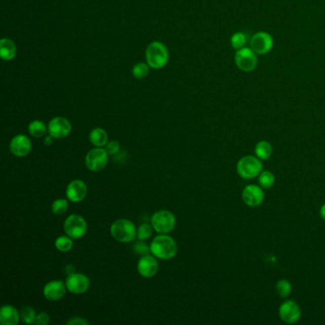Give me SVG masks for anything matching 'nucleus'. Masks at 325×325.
Here are the masks:
<instances>
[{"mask_svg": "<svg viewBox=\"0 0 325 325\" xmlns=\"http://www.w3.org/2000/svg\"><path fill=\"white\" fill-rule=\"evenodd\" d=\"M152 255L156 259L163 260H172L178 254V245L175 239L165 234L155 236L150 245Z\"/></svg>", "mask_w": 325, "mask_h": 325, "instance_id": "f257e3e1", "label": "nucleus"}, {"mask_svg": "<svg viewBox=\"0 0 325 325\" xmlns=\"http://www.w3.org/2000/svg\"><path fill=\"white\" fill-rule=\"evenodd\" d=\"M111 235L114 239L121 243H129L135 240L138 230L135 224L129 220H117L111 226Z\"/></svg>", "mask_w": 325, "mask_h": 325, "instance_id": "f03ea898", "label": "nucleus"}, {"mask_svg": "<svg viewBox=\"0 0 325 325\" xmlns=\"http://www.w3.org/2000/svg\"><path fill=\"white\" fill-rule=\"evenodd\" d=\"M169 53L166 46L159 42H152L146 49V60L148 65L153 69H160L167 64Z\"/></svg>", "mask_w": 325, "mask_h": 325, "instance_id": "7ed1b4c3", "label": "nucleus"}, {"mask_svg": "<svg viewBox=\"0 0 325 325\" xmlns=\"http://www.w3.org/2000/svg\"><path fill=\"white\" fill-rule=\"evenodd\" d=\"M176 223L177 220L175 215L168 210L155 212L151 219V224L158 234L171 233L176 227Z\"/></svg>", "mask_w": 325, "mask_h": 325, "instance_id": "20e7f679", "label": "nucleus"}, {"mask_svg": "<svg viewBox=\"0 0 325 325\" xmlns=\"http://www.w3.org/2000/svg\"><path fill=\"white\" fill-rule=\"evenodd\" d=\"M237 174L243 179H254L260 175L262 170V164L259 158L248 155L242 157L236 165Z\"/></svg>", "mask_w": 325, "mask_h": 325, "instance_id": "39448f33", "label": "nucleus"}, {"mask_svg": "<svg viewBox=\"0 0 325 325\" xmlns=\"http://www.w3.org/2000/svg\"><path fill=\"white\" fill-rule=\"evenodd\" d=\"M66 235L73 239H79L87 232V222L85 219L76 214H73L66 219L64 222Z\"/></svg>", "mask_w": 325, "mask_h": 325, "instance_id": "423d86ee", "label": "nucleus"}, {"mask_svg": "<svg viewBox=\"0 0 325 325\" xmlns=\"http://www.w3.org/2000/svg\"><path fill=\"white\" fill-rule=\"evenodd\" d=\"M108 162V153L102 147H97L92 149L86 154L85 164L90 171L97 172L103 170Z\"/></svg>", "mask_w": 325, "mask_h": 325, "instance_id": "0eeeda50", "label": "nucleus"}, {"mask_svg": "<svg viewBox=\"0 0 325 325\" xmlns=\"http://www.w3.org/2000/svg\"><path fill=\"white\" fill-rule=\"evenodd\" d=\"M255 54L256 53L252 49L248 48L237 50L235 57L237 68L242 72L247 73L254 71L258 64V59Z\"/></svg>", "mask_w": 325, "mask_h": 325, "instance_id": "6e6552de", "label": "nucleus"}, {"mask_svg": "<svg viewBox=\"0 0 325 325\" xmlns=\"http://www.w3.org/2000/svg\"><path fill=\"white\" fill-rule=\"evenodd\" d=\"M89 277L80 273H73L67 276L65 285L67 290L74 295H80L86 292L90 287Z\"/></svg>", "mask_w": 325, "mask_h": 325, "instance_id": "1a4fd4ad", "label": "nucleus"}, {"mask_svg": "<svg viewBox=\"0 0 325 325\" xmlns=\"http://www.w3.org/2000/svg\"><path fill=\"white\" fill-rule=\"evenodd\" d=\"M72 125L70 121L62 116H57L51 119L48 124V133L54 138H64L71 134Z\"/></svg>", "mask_w": 325, "mask_h": 325, "instance_id": "9d476101", "label": "nucleus"}, {"mask_svg": "<svg viewBox=\"0 0 325 325\" xmlns=\"http://www.w3.org/2000/svg\"><path fill=\"white\" fill-rule=\"evenodd\" d=\"M278 314L285 323L293 324L299 321L301 317V311L300 306L295 301H287L280 305Z\"/></svg>", "mask_w": 325, "mask_h": 325, "instance_id": "9b49d317", "label": "nucleus"}, {"mask_svg": "<svg viewBox=\"0 0 325 325\" xmlns=\"http://www.w3.org/2000/svg\"><path fill=\"white\" fill-rule=\"evenodd\" d=\"M251 49L258 55H265L273 47V38L269 33L259 32L253 35L250 41Z\"/></svg>", "mask_w": 325, "mask_h": 325, "instance_id": "f8f14e48", "label": "nucleus"}, {"mask_svg": "<svg viewBox=\"0 0 325 325\" xmlns=\"http://www.w3.org/2000/svg\"><path fill=\"white\" fill-rule=\"evenodd\" d=\"M87 195V185L80 179L72 180L66 188V196L67 198L74 202H80Z\"/></svg>", "mask_w": 325, "mask_h": 325, "instance_id": "ddd939ff", "label": "nucleus"}, {"mask_svg": "<svg viewBox=\"0 0 325 325\" xmlns=\"http://www.w3.org/2000/svg\"><path fill=\"white\" fill-rule=\"evenodd\" d=\"M10 150L12 154L18 157H23L31 153L32 142L24 135H17L11 140Z\"/></svg>", "mask_w": 325, "mask_h": 325, "instance_id": "4468645a", "label": "nucleus"}, {"mask_svg": "<svg viewBox=\"0 0 325 325\" xmlns=\"http://www.w3.org/2000/svg\"><path fill=\"white\" fill-rule=\"evenodd\" d=\"M138 271L139 275L145 278L155 276L158 271V262L154 256H142L138 262Z\"/></svg>", "mask_w": 325, "mask_h": 325, "instance_id": "2eb2a0df", "label": "nucleus"}, {"mask_svg": "<svg viewBox=\"0 0 325 325\" xmlns=\"http://www.w3.org/2000/svg\"><path fill=\"white\" fill-rule=\"evenodd\" d=\"M66 285L60 280L50 281L43 288V296L46 300L57 301L61 300L66 293Z\"/></svg>", "mask_w": 325, "mask_h": 325, "instance_id": "dca6fc26", "label": "nucleus"}, {"mask_svg": "<svg viewBox=\"0 0 325 325\" xmlns=\"http://www.w3.org/2000/svg\"><path fill=\"white\" fill-rule=\"evenodd\" d=\"M242 198L246 205L251 207H257L262 204L264 194L261 188L257 185H248L244 188Z\"/></svg>", "mask_w": 325, "mask_h": 325, "instance_id": "f3484780", "label": "nucleus"}, {"mask_svg": "<svg viewBox=\"0 0 325 325\" xmlns=\"http://www.w3.org/2000/svg\"><path fill=\"white\" fill-rule=\"evenodd\" d=\"M20 319V313L12 305H4L0 310V323L17 325Z\"/></svg>", "mask_w": 325, "mask_h": 325, "instance_id": "a211bd4d", "label": "nucleus"}, {"mask_svg": "<svg viewBox=\"0 0 325 325\" xmlns=\"http://www.w3.org/2000/svg\"><path fill=\"white\" fill-rule=\"evenodd\" d=\"M17 55V46L15 42L9 38H2L0 41V57L3 60H12Z\"/></svg>", "mask_w": 325, "mask_h": 325, "instance_id": "6ab92c4d", "label": "nucleus"}, {"mask_svg": "<svg viewBox=\"0 0 325 325\" xmlns=\"http://www.w3.org/2000/svg\"><path fill=\"white\" fill-rule=\"evenodd\" d=\"M90 142L96 147L105 146L108 143V136L104 129L95 128L91 131L89 135Z\"/></svg>", "mask_w": 325, "mask_h": 325, "instance_id": "aec40b11", "label": "nucleus"}, {"mask_svg": "<svg viewBox=\"0 0 325 325\" xmlns=\"http://www.w3.org/2000/svg\"><path fill=\"white\" fill-rule=\"evenodd\" d=\"M28 131H29V134L33 138H42L46 135L47 127L44 124V122L40 120H33L29 124Z\"/></svg>", "mask_w": 325, "mask_h": 325, "instance_id": "412c9836", "label": "nucleus"}, {"mask_svg": "<svg viewBox=\"0 0 325 325\" xmlns=\"http://www.w3.org/2000/svg\"><path fill=\"white\" fill-rule=\"evenodd\" d=\"M255 152H256V154H257V156L259 158L266 160V159H268L270 155L272 154V146H271V144L269 143L268 141H260L256 145Z\"/></svg>", "mask_w": 325, "mask_h": 325, "instance_id": "4be33fe9", "label": "nucleus"}, {"mask_svg": "<svg viewBox=\"0 0 325 325\" xmlns=\"http://www.w3.org/2000/svg\"><path fill=\"white\" fill-rule=\"evenodd\" d=\"M56 248L60 252H69L73 248V238H71L69 236H60L56 239Z\"/></svg>", "mask_w": 325, "mask_h": 325, "instance_id": "5701e85b", "label": "nucleus"}, {"mask_svg": "<svg viewBox=\"0 0 325 325\" xmlns=\"http://www.w3.org/2000/svg\"><path fill=\"white\" fill-rule=\"evenodd\" d=\"M20 319L26 324H33L35 322L36 313L34 309L30 306H24L20 310Z\"/></svg>", "mask_w": 325, "mask_h": 325, "instance_id": "b1692460", "label": "nucleus"}, {"mask_svg": "<svg viewBox=\"0 0 325 325\" xmlns=\"http://www.w3.org/2000/svg\"><path fill=\"white\" fill-rule=\"evenodd\" d=\"M259 182H260L261 188L270 189V188L273 187V185L275 183V178H274V176H273V174L271 172H261L260 175V179H259Z\"/></svg>", "mask_w": 325, "mask_h": 325, "instance_id": "393cba45", "label": "nucleus"}, {"mask_svg": "<svg viewBox=\"0 0 325 325\" xmlns=\"http://www.w3.org/2000/svg\"><path fill=\"white\" fill-rule=\"evenodd\" d=\"M153 230L154 228L152 224L149 223H142L139 227L138 228V240H147L150 238L153 235Z\"/></svg>", "mask_w": 325, "mask_h": 325, "instance_id": "a878e982", "label": "nucleus"}, {"mask_svg": "<svg viewBox=\"0 0 325 325\" xmlns=\"http://www.w3.org/2000/svg\"><path fill=\"white\" fill-rule=\"evenodd\" d=\"M69 204L68 200L64 198H59L52 204V212L55 215H63L68 210Z\"/></svg>", "mask_w": 325, "mask_h": 325, "instance_id": "bb28decb", "label": "nucleus"}, {"mask_svg": "<svg viewBox=\"0 0 325 325\" xmlns=\"http://www.w3.org/2000/svg\"><path fill=\"white\" fill-rule=\"evenodd\" d=\"M149 67L150 66L148 64H145V63H138L136 65L134 66L133 68V75L137 78V79H143L145 78L148 73H149Z\"/></svg>", "mask_w": 325, "mask_h": 325, "instance_id": "cd10ccee", "label": "nucleus"}, {"mask_svg": "<svg viewBox=\"0 0 325 325\" xmlns=\"http://www.w3.org/2000/svg\"><path fill=\"white\" fill-rule=\"evenodd\" d=\"M276 291L280 297L286 298L290 295V293L292 291V286L289 281H287L285 279H281L276 283Z\"/></svg>", "mask_w": 325, "mask_h": 325, "instance_id": "c85d7f7f", "label": "nucleus"}, {"mask_svg": "<svg viewBox=\"0 0 325 325\" xmlns=\"http://www.w3.org/2000/svg\"><path fill=\"white\" fill-rule=\"evenodd\" d=\"M246 43V35L243 33H236L231 37V45L234 49H242Z\"/></svg>", "mask_w": 325, "mask_h": 325, "instance_id": "c756f323", "label": "nucleus"}, {"mask_svg": "<svg viewBox=\"0 0 325 325\" xmlns=\"http://www.w3.org/2000/svg\"><path fill=\"white\" fill-rule=\"evenodd\" d=\"M134 251L136 254L138 255H140L141 257L142 256H145V255H149V253H151V250H150V246H148L144 240H139L138 242H136L135 245H134Z\"/></svg>", "mask_w": 325, "mask_h": 325, "instance_id": "7c9ffc66", "label": "nucleus"}, {"mask_svg": "<svg viewBox=\"0 0 325 325\" xmlns=\"http://www.w3.org/2000/svg\"><path fill=\"white\" fill-rule=\"evenodd\" d=\"M105 150L108 154H112V155L117 154L120 151V145L117 141L113 140V141H110L106 144Z\"/></svg>", "mask_w": 325, "mask_h": 325, "instance_id": "2f4dec72", "label": "nucleus"}, {"mask_svg": "<svg viewBox=\"0 0 325 325\" xmlns=\"http://www.w3.org/2000/svg\"><path fill=\"white\" fill-rule=\"evenodd\" d=\"M50 317L49 315L45 312H41L35 318V324L37 325H47L49 323Z\"/></svg>", "mask_w": 325, "mask_h": 325, "instance_id": "473e14b6", "label": "nucleus"}, {"mask_svg": "<svg viewBox=\"0 0 325 325\" xmlns=\"http://www.w3.org/2000/svg\"><path fill=\"white\" fill-rule=\"evenodd\" d=\"M67 324H72V325H88L89 322L83 318V317H75L71 318L70 320L67 321Z\"/></svg>", "mask_w": 325, "mask_h": 325, "instance_id": "72a5a7b5", "label": "nucleus"}, {"mask_svg": "<svg viewBox=\"0 0 325 325\" xmlns=\"http://www.w3.org/2000/svg\"><path fill=\"white\" fill-rule=\"evenodd\" d=\"M64 271H65L67 276H70V275H72L73 273H75V268H74V266L72 265V264H68V265H66Z\"/></svg>", "mask_w": 325, "mask_h": 325, "instance_id": "f704fd0d", "label": "nucleus"}, {"mask_svg": "<svg viewBox=\"0 0 325 325\" xmlns=\"http://www.w3.org/2000/svg\"><path fill=\"white\" fill-rule=\"evenodd\" d=\"M53 137L52 136H47L46 138H44V144L45 145H47V146H49V145H52L53 144Z\"/></svg>", "mask_w": 325, "mask_h": 325, "instance_id": "c9c22d12", "label": "nucleus"}, {"mask_svg": "<svg viewBox=\"0 0 325 325\" xmlns=\"http://www.w3.org/2000/svg\"><path fill=\"white\" fill-rule=\"evenodd\" d=\"M319 214H320V217L322 220H325V204L321 206L320 208V211H319Z\"/></svg>", "mask_w": 325, "mask_h": 325, "instance_id": "e433bc0d", "label": "nucleus"}]
</instances>
